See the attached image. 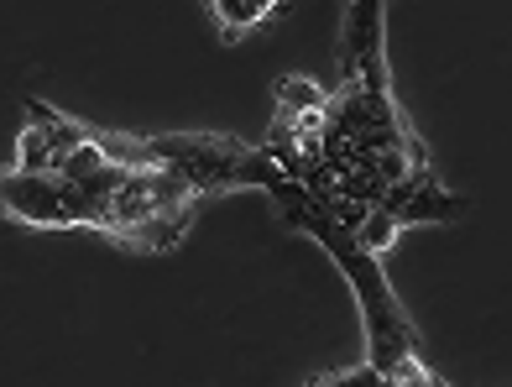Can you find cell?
I'll return each instance as SVG.
<instances>
[{"label": "cell", "instance_id": "cell-6", "mask_svg": "<svg viewBox=\"0 0 512 387\" xmlns=\"http://www.w3.org/2000/svg\"><path fill=\"white\" fill-rule=\"evenodd\" d=\"M382 21H387V0H351L345 6V32H340V74L345 79H361L387 63Z\"/></svg>", "mask_w": 512, "mask_h": 387}, {"label": "cell", "instance_id": "cell-11", "mask_svg": "<svg viewBox=\"0 0 512 387\" xmlns=\"http://www.w3.org/2000/svg\"><path fill=\"white\" fill-rule=\"evenodd\" d=\"M429 387H450V382H439V377H429Z\"/></svg>", "mask_w": 512, "mask_h": 387}, {"label": "cell", "instance_id": "cell-3", "mask_svg": "<svg viewBox=\"0 0 512 387\" xmlns=\"http://www.w3.org/2000/svg\"><path fill=\"white\" fill-rule=\"evenodd\" d=\"M0 204H6V215L42 225V231H68V225L100 231V215H95V204H89V194L79 184H68L63 173L6 168V178H0Z\"/></svg>", "mask_w": 512, "mask_h": 387}, {"label": "cell", "instance_id": "cell-2", "mask_svg": "<svg viewBox=\"0 0 512 387\" xmlns=\"http://www.w3.org/2000/svg\"><path fill=\"white\" fill-rule=\"evenodd\" d=\"M95 147L126 168H168L183 173L199 194L220 189H277L283 163L267 147H251L241 136H215V131H162V136H131V131H100L89 126Z\"/></svg>", "mask_w": 512, "mask_h": 387}, {"label": "cell", "instance_id": "cell-9", "mask_svg": "<svg viewBox=\"0 0 512 387\" xmlns=\"http://www.w3.org/2000/svg\"><path fill=\"white\" fill-rule=\"evenodd\" d=\"M324 105H330V95H324V89L314 84V79H283V84H277V116H314V110H324Z\"/></svg>", "mask_w": 512, "mask_h": 387}, {"label": "cell", "instance_id": "cell-1", "mask_svg": "<svg viewBox=\"0 0 512 387\" xmlns=\"http://www.w3.org/2000/svg\"><path fill=\"white\" fill-rule=\"evenodd\" d=\"M272 210L283 225L314 236L324 252L335 257V267L345 272V283H351L356 304H361V320H366V361L371 367L387 372L398 387H429L434 372L424 361V346H418V330L408 320V309L398 304V288L387 283L382 252H371L351 225H340L298 178H283V184L272 189Z\"/></svg>", "mask_w": 512, "mask_h": 387}, {"label": "cell", "instance_id": "cell-10", "mask_svg": "<svg viewBox=\"0 0 512 387\" xmlns=\"http://www.w3.org/2000/svg\"><path fill=\"white\" fill-rule=\"evenodd\" d=\"M309 387H398L387 372H377L371 361H361V367H351V372H330V377H314Z\"/></svg>", "mask_w": 512, "mask_h": 387}, {"label": "cell", "instance_id": "cell-4", "mask_svg": "<svg viewBox=\"0 0 512 387\" xmlns=\"http://www.w3.org/2000/svg\"><path fill=\"white\" fill-rule=\"evenodd\" d=\"M460 215H471V199L450 194L429 168H418V173H408L403 184L377 204V210H371V220L361 225L356 236L371 246V252H382L403 225H445V220H460Z\"/></svg>", "mask_w": 512, "mask_h": 387}, {"label": "cell", "instance_id": "cell-8", "mask_svg": "<svg viewBox=\"0 0 512 387\" xmlns=\"http://www.w3.org/2000/svg\"><path fill=\"white\" fill-rule=\"evenodd\" d=\"M204 6L215 11L225 42H241V37H251L256 27H262V21L277 16V0H204Z\"/></svg>", "mask_w": 512, "mask_h": 387}, {"label": "cell", "instance_id": "cell-5", "mask_svg": "<svg viewBox=\"0 0 512 387\" xmlns=\"http://www.w3.org/2000/svg\"><path fill=\"white\" fill-rule=\"evenodd\" d=\"M27 110H32V126L16 136V168L21 173H58L68 157L89 142V126L58 116V110L42 105V100H27Z\"/></svg>", "mask_w": 512, "mask_h": 387}, {"label": "cell", "instance_id": "cell-7", "mask_svg": "<svg viewBox=\"0 0 512 387\" xmlns=\"http://www.w3.org/2000/svg\"><path fill=\"white\" fill-rule=\"evenodd\" d=\"M194 210L199 204H178V210H162L142 225H131V231L121 236V246H131V252H168V246H178L183 236H189Z\"/></svg>", "mask_w": 512, "mask_h": 387}]
</instances>
